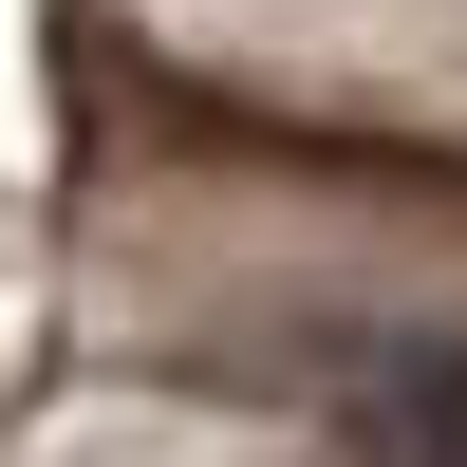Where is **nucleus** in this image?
I'll use <instances>...</instances> for the list:
<instances>
[{
    "label": "nucleus",
    "instance_id": "f257e3e1",
    "mask_svg": "<svg viewBox=\"0 0 467 467\" xmlns=\"http://www.w3.org/2000/svg\"><path fill=\"white\" fill-rule=\"evenodd\" d=\"M356 431H374V467H467V337H393L356 374Z\"/></svg>",
    "mask_w": 467,
    "mask_h": 467
}]
</instances>
